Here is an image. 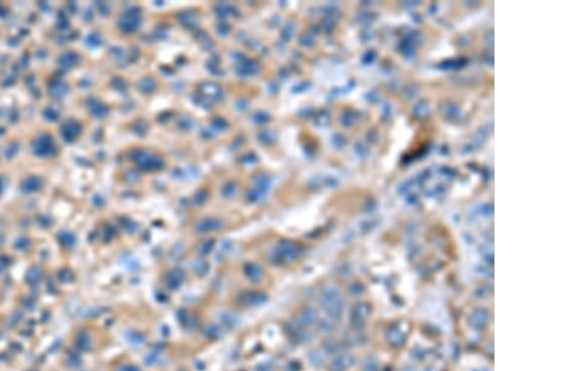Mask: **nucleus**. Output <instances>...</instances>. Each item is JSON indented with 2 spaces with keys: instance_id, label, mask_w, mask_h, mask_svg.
Returning a JSON list of instances; mask_svg holds the SVG:
<instances>
[{
  "instance_id": "1",
  "label": "nucleus",
  "mask_w": 562,
  "mask_h": 371,
  "mask_svg": "<svg viewBox=\"0 0 562 371\" xmlns=\"http://www.w3.org/2000/svg\"><path fill=\"white\" fill-rule=\"evenodd\" d=\"M264 302H266V295L258 290H248L240 294L238 297V305L240 307H245V309L260 306Z\"/></svg>"
},
{
  "instance_id": "2",
  "label": "nucleus",
  "mask_w": 562,
  "mask_h": 371,
  "mask_svg": "<svg viewBox=\"0 0 562 371\" xmlns=\"http://www.w3.org/2000/svg\"><path fill=\"white\" fill-rule=\"evenodd\" d=\"M246 275H248V278L250 279L253 283H256V281L261 280V270L259 268H256V266H250V268L246 270Z\"/></svg>"
}]
</instances>
